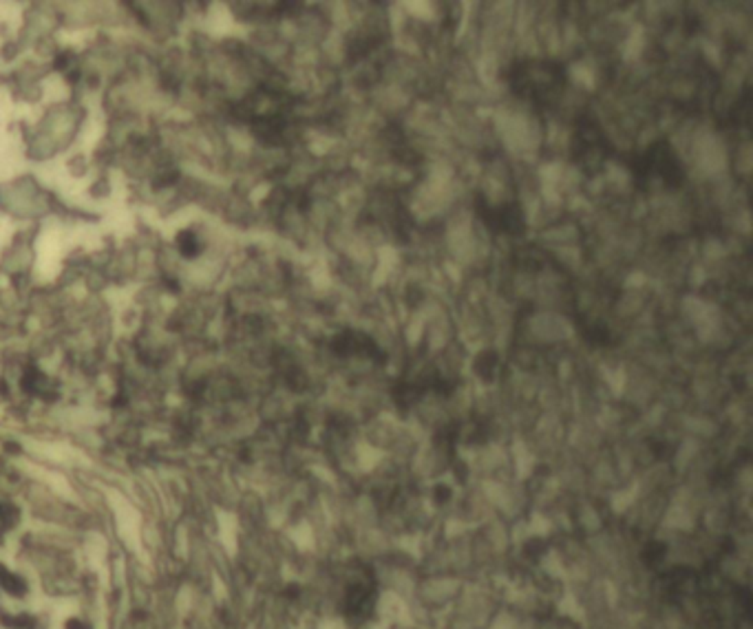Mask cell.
<instances>
[{
	"mask_svg": "<svg viewBox=\"0 0 753 629\" xmlns=\"http://www.w3.org/2000/svg\"><path fill=\"white\" fill-rule=\"evenodd\" d=\"M64 629H93L89 621L80 619V616H69L64 621Z\"/></svg>",
	"mask_w": 753,
	"mask_h": 629,
	"instance_id": "cell-1",
	"label": "cell"
}]
</instances>
